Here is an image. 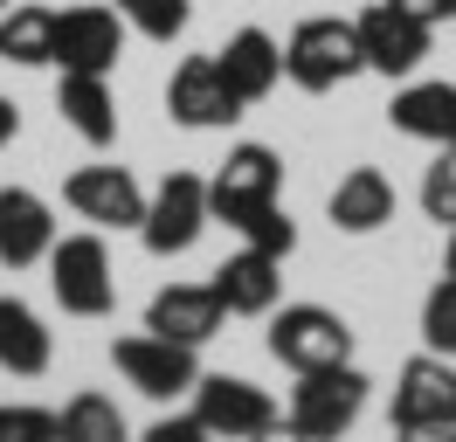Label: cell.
Returning a JSON list of instances; mask_svg holds the SVG:
<instances>
[{"label": "cell", "mask_w": 456, "mask_h": 442, "mask_svg": "<svg viewBox=\"0 0 456 442\" xmlns=\"http://www.w3.org/2000/svg\"><path fill=\"white\" fill-rule=\"evenodd\" d=\"M194 414L208 422L215 442H249L270 422H284V408L270 401V387L242 381V373H200L194 381Z\"/></svg>", "instance_id": "obj_7"}, {"label": "cell", "mask_w": 456, "mask_h": 442, "mask_svg": "<svg viewBox=\"0 0 456 442\" xmlns=\"http://www.w3.org/2000/svg\"><path fill=\"white\" fill-rule=\"evenodd\" d=\"M325 215L339 235H373V228H387L395 221V180L380 173V166H353L339 173V187L325 201Z\"/></svg>", "instance_id": "obj_19"}, {"label": "cell", "mask_w": 456, "mask_h": 442, "mask_svg": "<svg viewBox=\"0 0 456 442\" xmlns=\"http://www.w3.org/2000/svg\"><path fill=\"white\" fill-rule=\"evenodd\" d=\"M277 193H284V160H277L270 145H228V160L215 166V180H208V215L228 221V228H242V221L263 215Z\"/></svg>", "instance_id": "obj_5"}, {"label": "cell", "mask_w": 456, "mask_h": 442, "mask_svg": "<svg viewBox=\"0 0 456 442\" xmlns=\"http://www.w3.org/2000/svg\"><path fill=\"white\" fill-rule=\"evenodd\" d=\"M56 110L84 145H111L118 138V97H111V77H97V70H62Z\"/></svg>", "instance_id": "obj_20"}, {"label": "cell", "mask_w": 456, "mask_h": 442, "mask_svg": "<svg viewBox=\"0 0 456 442\" xmlns=\"http://www.w3.org/2000/svg\"><path fill=\"white\" fill-rule=\"evenodd\" d=\"M111 366L125 373V387H139L145 401H180V394H194V381H200L194 346H173L159 332H125V339H111Z\"/></svg>", "instance_id": "obj_6"}, {"label": "cell", "mask_w": 456, "mask_h": 442, "mask_svg": "<svg viewBox=\"0 0 456 442\" xmlns=\"http://www.w3.org/2000/svg\"><path fill=\"white\" fill-rule=\"evenodd\" d=\"M0 442H62V422L35 401H0Z\"/></svg>", "instance_id": "obj_27"}, {"label": "cell", "mask_w": 456, "mask_h": 442, "mask_svg": "<svg viewBox=\"0 0 456 442\" xmlns=\"http://www.w3.org/2000/svg\"><path fill=\"white\" fill-rule=\"evenodd\" d=\"M422 346L443 353V359H456V276H443V283L422 298Z\"/></svg>", "instance_id": "obj_26"}, {"label": "cell", "mask_w": 456, "mask_h": 442, "mask_svg": "<svg viewBox=\"0 0 456 442\" xmlns=\"http://www.w3.org/2000/svg\"><path fill=\"white\" fill-rule=\"evenodd\" d=\"M0 62H21V70H42L56 62V14L49 7H7L0 14Z\"/></svg>", "instance_id": "obj_22"}, {"label": "cell", "mask_w": 456, "mask_h": 442, "mask_svg": "<svg viewBox=\"0 0 456 442\" xmlns=\"http://www.w3.org/2000/svg\"><path fill=\"white\" fill-rule=\"evenodd\" d=\"M360 70H367V55H360L353 21H339V14H312V21L290 28V42H284V77L297 83V90L325 97V90L353 83Z\"/></svg>", "instance_id": "obj_2"}, {"label": "cell", "mask_w": 456, "mask_h": 442, "mask_svg": "<svg viewBox=\"0 0 456 442\" xmlns=\"http://www.w3.org/2000/svg\"><path fill=\"white\" fill-rule=\"evenodd\" d=\"M118 55H125V14L118 7H62L56 14V62L62 70L111 77Z\"/></svg>", "instance_id": "obj_14"}, {"label": "cell", "mask_w": 456, "mask_h": 442, "mask_svg": "<svg viewBox=\"0 0 456 442\" xmlns=\"http://www.w3.org/2000/svg\"><path fill=\"white\" fill-rule=\"evenodd\" d=\"M167 118H173V125H187V132H222V125L242 118V97L228 90V77H222V62H215V55H187V62L173 70V83H167Z\"/></svg>", "instance_id": "obj_11"}, {"label": "cell", "mask_w": 456, "mask_h": 442, "mask_svg": "<svg viewBox=\"0 0 456 442\" xmlns=\"http://www.w3.org/2000/svg\"><path fill=\"white\" fill-rule=\"evenodd\" d=\"M7 7H14V0H0V14H7Z\"/></svg>", "instance_id": "obj_35"}, {"label": "cell", "mask_w": 456, "mask_h": 442, "mask_svg": "<svg viewBox=\"0 0 456 442\" xmlns=\"http://www.w3.org/2000/svg\"><path fill=\"white\" fill-rule=\"evenodd\" d=\"M353 35H360V55H367L373 77H415L428 62V35H436V28L415 21V14L395 7V0H373L367 14L353 21Z\"/></svg>", "instance_id": "obj_10"}, {"label": "cell", "mask_w": 456, "mask_h": 442, "mask_svg": "<svg viewBox=\"0 0 456 442\" xmlns=\"http://www.w3.org/2000/svg\"><path fill=\"white\" fill-rule=\"evenodd\" d=\"M249 442H297V436H290L284 422H270V429H263V436H249Z\"/></svg>", "instance_id": "obj_33"}, {"label": "cell", "mask_w": 456, "mask_h": 442, "mask_svg": "<svg viewBox=\"0 0 456 442\" xmlns=\"http://www.w3.org/2000/svg\"><path fill=\"white\" fill-rule=\"evenodd\" d=\"M387 125L401 138H422V145H450L456 138V83H443V77L401 83L395 104H387Z\"/></svg>", "instance_id": "obj_18"}, {"label": "cell", "mask_w": 456, "mask_h": 442, "mask_svg": "<svg viewBox=\"0 0 456 442\" xmlns=\"http://www.w3.org/2000/svg\"><path fill=\"white\" fill-rule=\"evenodd\" d=\"M270 359L290 366V373L346 366L353 359V325L325 304H284V311H270Z\"/></svg>", "instance_id": "obj_3"}, {"label": "cell", "mask_w": 456, "mask_h": 442, "mask_svg": "<svg viewBox=\"0 0 456 442\" xmlns=\"http://www.w3.org/2000/svg\"><path fill=\"white\" fill-rule=\"evenodd\" d=\"M222 325H228V311L215 298V283H167L145 304V332H159L173 346H194V353L208 339H222Z\"/></svg>", "instance_id": "obj_13"}, {"label": "cell", "mask_w": 456, "mask_h": 442, "mask_svg": "<svg viewBox=\"0 0 456 442\" xmlns=\"http://www.w3.org/2000/svg\"><path fill=\"white\" fill-rule=\"evenodd\" d=\"M215 62H222L228 90H235L242 104H263V97L284 83V42H277L270 28H235L222 49H215Z\"/></svg>", "instance_id": "obj_17"}, {"label": "cell", "mask_w": 456, "mask_h": 442, "mask_svg": "<svg viewBox=\"0 0 456 442\" xmlns=\"http://www.w3.org/2000/svg\"><path fill=\"white\" fill-rule=\"evenodd\" d=\"M62 201L97 228H139L145 221V187L132 180V166H77L62 180Z\"/></svg>", "instance_id": "obj_12"}, {"label": "cell", "mask_w": 456, "mask_h": 442, "mask_svg": "<svg viewBox=\"0 0 456 442\" xmlns=\"http://www.w3.org/2000/svg\"><path fill=\"white\" fill-rule=\"evenodd\" d=\"M139 442H215V436H208V422H200V414H159Z\"/></svg>", "instance_id": "obj_29"}, {"label": "cell", "mask_w": 456, "mask_h": 442, "mask_svg": "<svg viewBox=\"0 0 456 442\" xmlns=\"http://www.w3.org/2000/svg\"><path fill=\"white\" fill-rule=\"evenodd\" d=\"M401 442H456V429H401Z\"/></svg>", "instance_id": "obj_32"}, {"label": "cell", "mask_w": 456, "mask_h": 442, "mask_svg": "<svg viewBox=\"0 0 456 442\" xmlns=\"http://www.w3.org/2000/svg\"><path fill=\"white\" fill-rule=\"evenodd\" d=\"M450 21H456V0H450Z\"/></svg>", "instance_id": "obj_36"}, {"label": "cell", "mask_w": 456, "mask_h": 442, "mask_svg": "<svg viewBox=\"0 0 456 442\" xmlns=\"http://www.w3.org/2000/svg\"><path fill=\"white\" fill-rule=\"evenodd\" d=\"M49 359H56V339H49V325L35 318V304L0 298V373H14V381H42Z\"/></svg>", "instance_id": "obj_21"}, {"label": "cell", "mask_w": 456, "mask_h": 442, "mask_svg": "<svg viewBox=\"0 0 456 442\" xmlns=\"http://www.w3.org/2000/svg\"><path fill=\"white\" fill-rule=\"evenodd\" d=\"M215 298L228 318H270L284 298V256H263V249H235L222 270H215Z\"/></svg>", "instance_id": "obj_15"}, {"label": "cell", "mask_w": 456, "mask_h": 442, "mask_svg": "<svg viewBox=\"0 0 456 442\" xmlns=\"http://www.w3.org/2000/svg\"><path fill=\"white\" fill-rule=\"evenodd\" d=\"M395 429H456V359L415 353L395 373V401H387Z\"/></svg>", "instance_id": "obj_9"}, {"label": "cell", "mask_w": 456, "mask_h": 442, "mask_svg": "<svg viewBox=\"0 0 456 442\" xmlns=\"http://www.w3.org/2000/svg\"><path fill=\"white\" fill-rule=\"evenodd\" d=\"M14 132H21V110H14V97H0V145H14Z\"/></svg>", "instance_id": "obj_31"}, {"label": "cell", "mask_w": 456, "mask_h": 442, "mask_svg": "<svg viewBox=\"0 0 456 442\" xmlns=\"http://www.w3.org/2000/svg\"><path fill=\"white\" fill-rule=\"evenodd\" d=\"M118 14L145 42H173V35H187V21H194V0H118Z\"/></svg>", "instance_id": "obj_24"}, {"label": "cell", "mask_w": 456, "mask_h": 442, "mask_svg": "<svg viewBox=\"0 0 456 442\" xmlns=\"http://www.w3.org/2000/svg\"><path fill=\"white\" fill-rule=\"evenodd\" d=\"M49 291H56V304L69 318H104L118 304L104 235H56V249H49Z\"/></svg>", "instance_id": "obj_4"}, {"label": "cell", "mask_w": 456, "mask_h": 442, "mask_svg": "<svg viewBox=\"0 0 456 442\" xmlns=\"http://www.w3.org/2000/svg\"><path fill=\"white\" fill-rule=\"evenodd\" d=\"M208 180L200 173H167L159 193L145 201V221H139V242L152 256H187L200 242V228H208Z\"/></svg>", "instance_id": "obj_8"}, {"label": "cell", "mask_w": 456, "mask_h": 442, "mask_svg": "<svg viewBox=\"0 0 456 442\" xmlns=\"http://www.w3.org/2000/svg\"><path fill=\"white\" fill-rule=\"evenodd\" d=\"M235 235H242L249 249H263V256H290V249H297V221H290L284 208L270 201V208H263V215H249Z\"/></svg>", "instance_id": "obj_28"}, {"label": "cell", "mask_w": 456, "mask_h": 442, "mask_svg": "<svg viewBox=\"0 0 456 442\" xmlns=\"http://www.w3.org/2000/svg\"><path fill=\"white\" fill-rule=\"evenodd\" d=\"M56 422H62V442H132V422L118 414L111 394H69Z\"/></svg>", "instance_id": "obj_23"}, {"label": "cell", "mask_w": 456, "mask_h": 442, "mask_svg": "<svg viewBox=\"0 0 456 442\" xmlns=\"http://www.w3.org/2000/svg\"><path fill=\"white\" fill-rule=\"evenodd\" d=\"M56 249V215L35 187H0V263L7 270H35Z\"/></svg>", "instance_id": "obj_16"}, {"label": "cell", "mask_w": 456, "mask_h": 442, "mask_svg": "<svg viewBox=\"0 0 456 442\" xmlns=\"http://www.w3.org/2000/svg\"><path fill=\"white\" fill-rule=\"evenodd\" d=\"M395 7H408V14H415V21H450V0H395Z\"/></svg>", "instance_id": "obj_30"}, {"label": "cell", "mask_w": 456, "mask_h": 442, "mask_svg": "<svg viewBox=\"0 0 456 442\" xmlns=\"http://www.w3.org/2000/svg\"><path fill=\"white\" fill-rule=\"evenodd\" d=\"M367 373L346 359V366H318V373H297L284 401V429L297 442H339L360 414H367Z\"/></svg>", "instance_id": "obj_1"}, {"label": "cell", "mask_w": 456, "mask_h": 442, "mask_svg": "<svg viewBox=\"0 0 456 442\" xmlns=\"http://www.w3.org/2000/svg\"><path fill=\"white\" fill-rule=\"evenodd\" d=\"M443 276H456V228H450V256H443Z\"/></svg>", "instance_id": "obj_34"}, {"label": "cell", "mask_w": 456, "mask_h": 442, "mask_svg": "<svg viewBox=\"0 0 456 442\" xmlns=\"http://www.w3.org/2000/svg\"><path fill=\"white\" fill-rule=\"evenodd\" d=\"M422 215L456 228V138L436 145V160H428V173H422Z\"/></svg>", "instance_id": "obj_25"}]
</instances>
